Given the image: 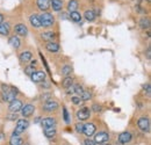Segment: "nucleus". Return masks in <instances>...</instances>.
I'll return each mask as SVG.
<instances>
[{
    "instance_id": "nucleus-1",
    "label": "nucleus",
    "mask_w": 151,
    "mask_h": 145,
    "mask_svg": "<svg viewBox=\"0 0 151 145\" xmlns=\"http://www.w3.org/2000/svg\"><path fill=\"white\" fill-rule=\"evenodd\" d=\"M19 92L17 88L8 86V85H2V100L5 102H12L15 100V96Z\"/></svg>"
},
{
    "instance_id": "nucleus-2",
    "label": "nucleus",
    "mask_w": 151,
    "mask_h": 145,
    "mask_svg": "<svg viewBox=\"0 0 151 145\" xmlns=\"http://www.w3.org/2000/svg\"><path fill=\"white\" fill-rule=\"evenodd\" d=\"M38 18H40V21H41V26L42 27H51L54 23H55V18H54V15L52 14H50V13H43V14H41V15H38Z\"/></svg>"
},
{
    "instance_id": "nucleus-3",
    "label": "nucleus",
    "mask_w": 151,
    "mask_h": 145,
    "mask_svg": "<svg viewBox=\"0 0 151 145\" xmlns=\"http://www.w3.org/2000/svg\"><path fill=\"white\" fill-rule=\"evenodd\" d=\"M137 126L139 128V130L143 131V132H149L150 131V121L147 116L139 117L138 121H137Z\"/></svg>"
},
{
    "instance_id": "nucleus-4",
    "label": "nucleus",
    "mask_w": 151,
    "mask_h": 145,
    "mask_svg": "<svg viewBox=\"0 0 151 145\" xmlns=\"http://www.w3.org/2000/svg\"><path fill=\"white\" fill-rule=\"evenodd\" d=\"M76 115H77V118H78L79 121H86V120H88L90 116H91V109L87 108V107L79 109Z\"/></svg>"
},
{
    "instance_id": "nucleus-5",
    "label": "nucleus",
    "mask_w": 151,
    "mask_h": 145,
    "mask_svg": "<svg viewBox=\"0 0 151 145\" xmlns=\"http://www.w3.org/2000/svg\"><path fill=\"white\" fill-rule=\"evenodd\" d=\"M29 127V122L27 121V120H24V118H21L19 120L18 122H17V127H15V134H22V132H24V130H27V128Z\"/></svg>"
},
{
    "instance_id": "nucleus-6",
    "label": "nucleus",
    "mask_w": 151,
    "mask_h": 145,
    "mask_svg": "<svg viewBox=\"0 0 151 145\" xmlns=\"http://www.w3.org/2000/svg\"><path fill=\"white\" fill-rule=\"evenodd\" d=\"M109 139V135L105 131H101V132H98L94 137V142L96 144H104L106 143L107 141Z\"/></svg>"
},
{
    "instance_id": "nucleus-7",
    "label": "nucleus",
    "mask_w": 151,
    "mask_h": 145,
    "mask_svg": "<svg viewBox=\"0 0 151 145\" xmlns=\"http://www.w3.org/2000/svg\"><path fill=\"white\" fill-rule=\"evenodd\" d=\"M34 111H35V107H34L33 105H30V103L24 105V106H22V108H21V113H22V116H23V117H29V116H32V115L34 114Z\"/></svg>"
},
{
    "instance_id": "nucleus-8",
    "label": "nucleus",
    "mask_w": 151,
    "mask_h": 145,
    "mask_svg": "<svg viewBox=\"0 0 151 145\" xmlns=\"http://www.w3.org/2000/svg\"><path fill=\"white\" fill-rule=\"evenodd\" d=\"M57 108H58V103H57L56 101H54L52 99L47 100L45 103L43 105V109H44L45 111H54V110H56Z\"/></svg>"
},
{
    "instance_id": "nucleus-9",
    "label": "nucleus",
    "mask_w": 151,
    "mask_h": 145,
    "mask_svg": "<svg viewBox=\"0 0 151 145\" xmlns=\"http://www.w3.org/2000/svg\"><path fill=\"white\" fill-rule=\"evenodd\" d=\"M30 78L34 83H42L45 79V72L44 71H35L30 75Z\"/></svg>"
},
{
    "instance_id": "nucleus-10",
    "label": "nucleus",
    "mask_w": 151,
    "mask_h": 145,
    "mask_svg": "<svg viewBox=\"0 0 151 145\" xmlns=\"http://www.w3.org/2000/svg\"><path fill=\"white\" fill-rule=\"evenodd\" d=\"M132 139V135L130 132H128V131L121 132V134L119 135V142H120L121 144H127V143H129Z\"/></svg>"
},
{
    "instance_id": "nucleus-11",
    "label": "nucleus",
    "mask_w": 151,
    "mask_h": 145,
    "mask_svg": "<svg viewBox=\"0 0 151 145\" xmlns=\"http://www.w3.org/2000/svg\"><path fill=\"white\" fill-rule=\"evenodd\" d=\"M21 108H22V102L20 100H18V99H15L12 102H9V110L12 113L17 114L18 111H21Z\"/></svg>"
},
{
    "instance_id": "nucleus-12",
    "label": "nucleus",
    "mask_w": 151,
    "mask_h": 145,
    "mask_svg": "<svg viewBox=\"0 0 151 145\" xmlns=\"http://www.w3.org/2000/svg\"><path fill=\"white\" fill-rule=\"evenodd\" d=\"M95 130H96V128H95V126L93 123H87V124H84V131H83V134H85L87 137H91L95 132Z\"/></svg>"
},
{
    "instance_id": "nucleus-13",
    "label": "nucleus",
    "mask_w": 151,
    "mask_h": 145,
    "mask_svg": "<svg viewBox=\"0 0 151 145\" xmlns=\"http://www.w3.org/2000/svg\"><path fill=\"white\" fill-rule=\"evenodd\" d=\"M41 124H42V127L43 128H49V127H55V124H56V120L54 118V117H45V118H43L42 120V122H41Z\"/></svg>"
},
{
    "instance_id": "nucleus-14",
    "label": "nucleus",
    "mask_w": 151,
    "mask_h": 145,
    "mask_svg": "<svg viewBox=\"0 0 151 145\" xmlns=\"http://www.w3.org/2000/svg\"><path fill=\"white\" fill-rule=\"evenodd\" d=\"M15 33L20 36H26L28 34V29L23 23H19L15 26Z\"/></svg>"
},
{
    "instance_id": "nucleus-15",
    "label": "nucleus",
    "mask_w": 151,
    "mask_h": 145,
    "mask_svg": "<svg viewBox=\"0 0 151 145\" xmlns=\"http://www.w3.org/2000/svg\"><path fill=\"white\" fill-rule=\"evenodd\" d=\"M43 132H44V136H45L47 138H54L57 134L56 128L55 127L44 128V129H43Z\"/></svg>"
},
{
    "instance_id": "nucleus-16",
    "label": "nucleus",
    "mask_w": 151,
    "mask_h": 145,
    "mask_svg": "<svg viewBox=\"0 0 151 145\" xmlns=\"http://www.w3.org/2000/svg\"><path fill=\"white\" fill-rule=\"evenodd\" d=\"M23 144V141H22V138L20 137L18 134H13L12 135V137L9 138V145H22Z\"/></svg>"
},
{
    "instance_id": "nucleus-17",
    "label": "nucleus",
    "mask_w": 151,
    "mask_h": 145,
    "mask_svg": "<svg viewBox=\"0 0 151 145\" xmlns=\"http://www.w3.org/2000/svg\"><path fill=\"white\" fill-rule=\"evenodd\" d=\"M37 7L41 11H48L50 7V0H37Z\"/></svg>"
},
{
    "instance_id": "nucleus-18",
    "label": "nucleus",
    "mask_w": 151,
    "mask_h": 145,
    "mask_svg": "<svg viewBox=\"0 0 151 145\" xmlns=\"http://www.w3.org/2000/svg\"><path fill=\"white\" fill-rule=\"evenodd\" d=\"M50 5H51L52 9L56 11V12L62 11V8H63V2H62V0H50Z\"/></svg>"
},
{
    "instance_id": "nucleus-19",
    "label": "nucleus",
    "mask_w": 151,
    "mask_h": 145,
    "mask_svg": "<svg viewBox=\"0 0 151 145\" xmlns=\"http://www.w3.org/2000/svg\"><path fill=\"white\" fill-rule=\"evenodd\" d=\"M29 21H30V24H32L33 27H35V28H40V27H42V26H41V21H40V18H38V15H36V14H33V15H30V18H29Z\"/></svg>"
},
{
    "instance_id": "nucleus-20",
    "label": "nucleus",
    "mask_w": 151,
    "mask_h": 145,
    "mask_svg": "<svg viewBox=\"0 0 151 145\" xmlns=\"http://www.w3.org/2000/svg\"><path fill=\"white\" fill-rule=\"evenodd\" d=\"M32 57H33V54L30 51H23V52L20 54V60L23 62V63H27L32 59Z\"/></svg>"
},
{
    "instance_id": "nucleus-21",
    "label": "nucleus",
    "mask_w": 151,
    "mask_h": 145,
    "mask_svg": "<svg viewBox=\"0 0 151 145\" xmlns=\"http://www.w3.org/2000/svg\"><path fill=\"white\" fill-rule=\"evenodd\" d=\"M78 7H79V4H78V1H77V0H70V1H69V4H68V9H69V12H70V13H72V12H77Z\"/></svg>"
},
{
    "instance_id": "nucleus-22",
    "label": "nucleus",
    "mask_w": 151,
    "mask_h": 145,
    "mask_svg": "<svg viewBox=\"0 0 151 145\" xmlns=\"http://www.w3.org/2000/svg\"><path fill=\"white\" fill-rule=\"evenodd\" d=\"M45 48L50 52H57L59 50V45L57 43H55V42H48V44L45 45Z\"/></svg>"
},
{
    "instance_id": "nucleus-23",
    "label": "nucleus",
    "mask_w": 151,
    "mask_h": 145,
    "mask_svg": "<svg viewBox=\"0 0 151 145\" xmlns=\"http://www.w3.org/2000/svg\"><path fill=\"white\" fill-rule=\"evenodd\" d=\"M8 43H9L14 49H19L20 45H21V42H20V39L18 36H12L11 38H9Z\"/></svg>"
},
{
    "instance_id": "nucleus-24",
    "label": "nucleus",
    "mask_w": 151,
    "mask_h": 145,
    "mask_svg": "<svg viewBox=\"0 0 151 145\" xmlns=\"http://www.w3.org/2000/svg\"><path fill=\"white\" fill-rule=\"evenodd\" d=\"M42 39L44 41H48V42H52V39L55 38V34L52 32H45V33H42L41 34Z\"/></svg>"
},
{
    "instance_id": "nucleus-25",
    "label": "nucleus",
    "mask_w": 151,
    "mask_h": 145,
    "mask_svg": "<svg viewBox=\"0 0 151 145\" xmlns=\"http://www.w3.org/2000/svg\"><path fill=\"white\" fill-rule=\"evenodd\" d=\"M9 34V26L8 23H0V35L7 36Z\"/></svg>"
},
{
    "instance_id": "nucleus-26",
    "label": "nucleus",
    "mask_w": 151,
    "mask_h": 145,
    "mask_svg": "<svg viewBox=\"0 0 151 145\" xmlns=\"http://www.w3.org/2000/svg\"><path fill=\"white\" fill-rule=\"evenodd\" d=\"M84 17H85V19H86L87 21H90V22L94 21V20H95L94 11H92V9H88V11H86V12H85V14H84Z\"/></svg>"
},
{
    "instance_id": "nucleus-27",
    "label": "nucleus",
    "mask_w": 151,
    "mask_h": 145,
    "mask_svg": "<svg viewBox=\"0 0 151 145\" xmlns=\"http://www.w3.org/2000/svg\"><path fill=\"white\" fill-rule=\"evenodd\" d=\"M72 85H73V79H72L71 77H65L64 80H63V83H62V86H63L64 88H69V87L72 86Z\"/></svg>"
},
{
    "instance_id": "nucleus-28",
    "label": "nucleus",
    "mask_w": 151,
    "mask_h": 145,
    "mask_svg": "<svg viewBox=\"0 0 151 145\" xmlns=\"http://www.w3.org/2000/svg\"><path fill=\"white\" fill-rule=\"evenodd\" d=\"M139 26H141V28H143V29H148V28L150 27V21H149V19L143 18L139 21Z\"/></svg>"
},
{
    "instance_id": "nucleus-29",
    "label": "nucleus",
    "mask_w": 151,
    "mask_h": 145,
    "mask_svg": "<svg viewBox=\"0 0 151 145\" xmlns=\"http://www.w3.org/2000/svg\"><path fill=\"white\" fill-rule=\"evenodd\" d=\"M71 72H72V67H71L70 65H65V66L62 67V74H63V75L69 77V75L71 74Z\"/></svg>"
},
{
    "instance_id": "nucleus-30",
    "label": "nucleus",
    "mask_w": 151,
    "mask_h": 145,
    "mask_svg": "<svg viewBox=\"0 0 151 145\" xmlns=\"http://www.w3.org/2000/svg\"><path fill=\"white\" fill-rule=\"evenodd\" d=\"M91 96H92V94H91L88 91H83V93L79 95L80 100H83V101H87V100H90Z\"/></svg>"
},
{
    "instance_id": "nucleus-31",
    "label": "nucleus",
    "mask_w": 151,
    "mask_h": 145,
    "mask_svg": "<svg viewBox=\"0 0 151 145\" xmlns=\"http://www.w3.org/2000/svg\"><path fill=\"white\" fill-rule=\"evenodd\" d=\"M70 19H71L73 22H79V21L81 20V15H80V13H78V12H72V13L70 14Z\"/></svg>"
},
{
    "instance_id": "nucleus-32",
    "label": "nucleus",
    "mask_w": 151,
    "mask_h": 145,
    "mask_svg": "<svg viewBox=\"0 0 151 145\" xmlns=\"http://www.w3.org/2000/svg\"><path fill=\"white\" fill-rule=\"evenodd\" d=\"M63 117H64V121L66 122V123H69L70 122V115H69V113H68V109L63 108Z\"/></svg>"
},
{
    "instance_id": "nucleus-33",
    "label": "nucleus",
    "mask_w": 151,
    "mask_h": 145,
    "mask_svg": "<svg viewBox=\"0 0 151 145\" xmlns=\"http://www.w3.org/2000/svg\"><path fill=\"white\" fill-rule=\"evenodd\" d=\"M24 72H26L27 75H32L33 73L35 72V67H34V66H28V67H26Z\"/></svg>"
},
{
    "instance_id": "nucleus-34",
    "label": "nucleus",
    "mask_w": 151,
    "mask_h": 145,
    "mask_svg": "<svg viewBox=\"0 0 151 145\" xmlns=\"http://www.w3.org/2000/svg\"><path fill=\"white\" fill-rule=\"evenodd\" d=\"M76 131L77 132H79V134H83V131H84V124L83 123H77L76 124Z\"/></svg>"
},
{
    "instance_id": "nucleus-35",
    "label": "nucleus",
    "mask_w": 151,
    "mask_h": 145,
    "mask_svg": "<svg viewBox=\"0 0 151 145\" xmlns=\"http://www.w3.org/2000/svg\"><path fill=\"white\" fill-rule=\"evenodd\" d=\"M83 87L80 86V85H75V93H77L78 95H80L81 93H83Z\"/></svg>"
},
{
    "instance_id": "nucleus-36",
    "label": "nucleus",
    "mask_w": 151,
    "mask_h": 145,
    "mask_svg": "<svg viewBox=\"0 0 151 145\" xmlns=\"http://www.w3.org/2000/svg\"><path fill=\"white\" fill-rule=\"evenodd\" d=\"M71 101H72V103H73V105H80V102H81V100H80V98H79V96H72Z\"/></svg>"
},
{
    "instance_id": "nucleus-37",
    "label": "nucleus",
    "mask_w": 151,
    "mask_h": 145,
    "mask_svg": "<svg viewBox=\"0 0 151 145\" xmlns=\"http://www.w3.org/2000/svg\"><path fill=\"white\" fill-rule=\"evenodd\" d=\"M84 145H96L94 141H92V139H90V138H87V139H85L84 141Z\"/></svg>"
},
{
    "instance_id": "nucleus-38",
    "label": "nucleus",
    "mask_w": 151,
    "mask_h": 145,
    "mask_svg": "<svg viewBox=\"0 0 151 145\" xmlns=\"http://www.w3.org/2000/svg\"><path fill=\"white\" fill-rule=\"evenodd\" d=\"M92 109H93V111H95V113H99V111H101V106H99V105H93V106H92Z\"/></svg>"
},
{
    "instance_id": "nucleus-39",
    "label": "nucleus",
    "mask_w": 151,
    "mask_h": 145,
    "mask_svg": "<svg viewBox=\"0 0 151 145\" xmlns=\"http://www.w3.org/2000/svg\"><path fill=\"white\" fill-rule=\"evenodd\" d=\"M68 91H66V93L68 94H73L75 93V85H72V86H70L69 88H66Z\"/></svg>"
},
{
    "instance_id": "nucleus-40",
    "label": "nucleus",
    "mask_w": 151,
    "mask_h": 145,
    "mask_svg": "<svg viewBox=\"0 0 151 145\" xmlns=\"http://www.w3.org/2000/svg\"><path fill=\"white\" fill-rule=\"evenodd\" d=\"M8 117H9V120H17V118H18V116H17V114H15V113H14L13 115H9Z\"/></svg>"
},
{
    "instance_id": "nucleus-41",
    "label": "nucleus",
    "mask_w": 151,
    "mask_h": 145,
    "mask_svg": "<svg viewBox=\"0 0 151 145\" xmlns=\"http://www.w3.org/2000/svg\"><path fill=\"white\" fill-rule=\"evenodd\" d=\"M2 20H4V17H2V14H0V23H2Z\"/></svg>"
},
{
    "instance_id": "nucleus-42",
    "label": "nucleus",
    "mask_w": 151,
    "mask_h": 145,
    "mask_svg": "<svg viewBox=\"0 0 151 145\" xmlns=\"http://www.w3.org/2000/svg\"><path fill=\"white\" fill-rule=\"evenodd\" d=\"M22 145H29V144H28V143H26V144H22Z\"/></svg>"
},
{
    "instance_id": "nucleus-43",
    "label": "nucleus",
    "mask_w": 151,
    "mask_h": 145,
    "mask_svg": "<svg viewBox=\"0 0 151 145\" xmlns=\"http://www.w3.org/2000/svg\"><path fill=\"white\" fill-rule=\"evenodd\" d=\"M104 145H111V144H104Z\"/></svg>"
},
{
    "instance_id": "nucleus-44",
    "label": "nucleus",
    "mask_w": 151,
    "mask_h": 145,
    "mask_svg": "<svg viewBox=\"0 0 151 145\" xmlns=\"http://www.w3.org/2000/svg\"><path fill=\"white\" fill-rule=\"evenodd\" d=\"M148 1H149V0H148Z\"/></svg>"
}]
</instances>
